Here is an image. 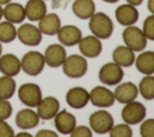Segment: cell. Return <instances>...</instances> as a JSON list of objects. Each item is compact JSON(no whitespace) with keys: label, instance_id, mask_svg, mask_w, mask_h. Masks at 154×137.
<instances>
[{"label":"cell","instance_id":"cell-38","mask_svg":"<svg viewBox=\"0 0 154 137\" xmlns=\"http://www.w3.org/2000/svg\"><path fill=\"white\" fill-rule=\"evenodd\" d=\"M126 2L130 5H134V6H138L143 2V0H126Z\"/></svg>","mask_w":154,"mask_h":137},{"label":"cell","instance_id":"cell-1","mask_svg":"<svg viewBox=\"0 0 154 137\" xmlns=\"http://www.w3.org/2000/svg\"><path fill=\"white\" fill-rule=\"evenodd\" d=\"M89 29L100 40L109 38L113 34V22L103 12H94L89 18Z\"/></svg>","mask_w":154,"mask_h":137},{"label":"cell","instance_id":"cell-26","mask_svg":"<svg viewBox=\"0 0 154 137\" xmlns=\"http://www.w3.org/2000/svg\"><path fill=\"white\" fill-rule=\"evenodd\" d=\"M72 12L79 19H89L95 12V2L94 0H75Z\"/></svg>","mask_w":154,"mask_h":137},{"label":"cell","instance_id":"cell-34","mask_svg":"<svg viewBox=\"0 0 154 137\" xmlns=\"http://www.w3.org/2000/svg\"><path fill=\"white\" fill-rule=\"evenodd\" d=\"M12 115V106L8 102V100H1L0 99V119L7 120Z\"/></svg>","mask_w":154,"mask_h":137},{"label":"cell","instance_id":"cell-19","mask_svg":"<svg viewBox=\"0 0 154 137\" xmlns=\"http://www.w3.org/2000/svg\"><path fill=\"white\" fill-rule=\"evenodd\" d=\"M40 123V118L35 111L30 107L20 109L16 115V125L20 130H31L35 129Z\"/></svg>","mask_w":154,"mask_h":137},{"label":"cell","instance_id":"cell-21","mask_svg":"<svg viewBox=\"0 0 154 137\" xmlns=\"http://www.w3.org/2000/svg\"><path fill=\"white\" fill-rule=\"evenodd\" d=\"M38 22V30L42 32V35L53 36L58 32V30L61 26V22L58 14L55 13H46Z\"/></svg>","mask_w":154,"mask_h":137},{"label":"cell","instance_id":"cell-22","mask_svg":"<svg viewBox=\"0 0 154 137\" xmlns=\"http://www.w3.org/2000/svg\"><path fill=\"white\" fill-rule=\"evenodd\" d=\"M2 17L7 20L11 22L13 24H19L23 23V20L25 19V11H24V6L18 4V2H12L10 1L8 4L5 5V7L2 8Z\"/></svg>","mask_w":154,"mask_h":137},{"label":"cell","instance_id":"cell-39","mask_svg":"<svg viewBox=\"0 0 154 137\" xmlns=\"http://www.w3.org/2000/svg\"><path fill=\"white\" fill-rule=\"evenodd\" d=\"M16 137H32V136H31V133H29V132H25V130H24L23 132H19V133H17V135H16Z\"/></svg>","mask_w":154,"mask_h":137},{"label":"cell","instance_id":"cell-20","mask_svg":"<svg viewBox=\"0 0 154 137\" xmlns=\"http://www.w3.org/2000/svg\"><path fill=\"white\" fill-rule=\"evenodd\" d=\"M20 60L12 53L0 55V72L6 76L14 77L20 72Z\"/></svg>","mask_w":154,"mask_h":137},{"label":"cell","instance_id":"cell-15","mask_svg":"<svg viewBox=\"0 0 154 137\" xmlns=\"http://www.w3.org/2000/svg\"><path fill=\"white\" fill-rule=\"evenodd\" d=\"M66 49L63 44H58V43H52L49 44L43 54L45 58V62L46 65H48L49 67H59L61 66L63 61L66 58Z\"/></svg>","mask_w":154,"mask_h":137},{"label":"cell","instance_id":"cell-4","mask_svg":"<svg viewBox=\"0 0 154 137\" xmlns=\"http://www.w3.org/2000/svg\"><path fill=\"white\" fill-rule=\"evenodd\" d=\"M45 58L37 50L26 52L20 59V68L29 76H38L45 68Z\"/></svg>","mask_w":154,"mask_h":137},{"label":"cell","instance_id":"cell-32","mask_svg":"<svg viewBox=\"0 0 154 137\" xmlns=\"http://www.w3.org/2000/svg\"><path fill=\"white\" fill-rule=\"evenodd\" d=\"M140 133L142 137H154V119H143L141 121Z\"/></svg>","mask_w":154,"mask_h":137},{"label":"cell","instance_id":"cell-28","mask_svg":"<svg viewBox=\"0 0 154 137\" xmlns=\"http://www.w3.org/2000/svg\"><path fill=\"white\" fill-rule=\"evenodd\" d=\"M16 93V82L11 76H1L0 77V99L8 100Z\"/></svg>","mask_w":154,"mask_h":137},{"label":"cell","instance_id":"cell-23","mask_svg":"<svg viewBox=\"0 0 154 137\" xmlns=\"http://www.w3.org/2000/svg\"><path fill=\"white\" fill-rule=\"evenodd\" d=\"M24 11L25 18L31 22H37L47 13V6L45 0H28L24 6Z\"/></svg>","mask_w":154,"mask_h":137},{"label":"cell","instance_id":"cell-41","mask_svg":"<svg viewBox=\"0 0 154 137\" xmlns=\"http://www.w3.org/2000/svg\"><path fill=\"white\" fill-rule=\"evenodd\" d=\"M10 1H12V0H0V5L2 6V5H6V4H8Z\"/></svg>","mask_w":154,"mask_h":137},{"label":"cell","instance_id":"cell-10","mask_svg":"<svg viewBox=\"0 0 154 137\" xmlns=\"http://www.w3.org/2000/svg\"><path fill=\"white\" fill-rule=\"evenodd\" d=\"M17 38L24 46H37L42 41V32L36 25L25 23L17 29Z\"/></svg>","mask_w":154,"mask_h":137},{"label":"cell","instance_id":"cell-17","mask_svg":"<svg viewBox=\"0 0 154 137\" xmlns=\"http://www.w3.org/2000/svg\"><path fill=\"white\" fill-rule=\"evenodd\" d=\"M66 102L71 108L81 109L89 102V91L83 87H73L66 93Z\"/></svg>","mask_w":154,"mask_h":137},{"label":"cell","instance_id":"cell-25","mask_svg":"<svg viewBox=\"0 0 154 137\" xmlns=\"http://www.w3.org/2000/svg\"><path fill=\"white\" fill-rule=\"evenodd\" d=\"M138 72L143 75H153L154 73V52L152 50H142L135 58L134 61Z\"/></svg>","mask_w":154,"mask_h":137},{"label":"cell","instance_id":"cell-14","mask_svg":"<svg viewBox=\"0 0 154 137\" xmlns=\"http://www.w3.org/2000/svg\"><path fill=\"white\" fill-rule=\"evenodd\" d=\"M54 126L57 129V131L61 135H70L71 131L75 129V126L77 125V120H76V117L67 112L66 109H63V111H59L55 115H54Z\"/></svg>","mask_w":154,"mask_h":137},{"label":"cell","instance_id":"cell-33","mask_svg":"<svg viewBox=\"0 0 154 137\" xmlns=\"http://www.w3.org/2000/svg\"><path fill=\"white\" fill-rule=\"evenodd\" d=\"M71 137H91L93 136V131L89 126L85 125H76L75 129L71 131L70 133Z\"/></svg>","mask_w":154,"mask_h":137},{"label":"cell","instance_id":"cell-12","mask_svg":"<svg viewBox=\"0 0 154 137\" xmlns=\"http://www.w3.org/2000/svg\"><path fill=\"white\" fill-rule=\"evenodd\" d=\"M37 115L42 120H51L54 118V115L59 112L60 109V103L59 100L54 96H47L42 97L38 105L36 106Z\"/></svg>","mask_w":154,"mask_h":137},{"label":"cell","instance_id":"cell-36","mask_svg":"<svg viewBox=\"0 0 154 137\" xmlns=\"http://www.w3.org/2000/svg\"><path fill=\"white\" fill-rule=\"evenodd\" d=\"M36 137H58V133L52 131V130H40L37 133H36Z\"/></svg>","mask_w":154,"mask_h":137},{"label":"cell","instance_id":"cell-3","mask_svg":"<svg viewBox=\"0 0 154 137\" xmlns=\"http://www.w3.org/2000/svg\"><path fill=\"white\" fill-rule=\"evenodd\" d=\"M122 35L124 44L134 52H142L147 46V37L142 32V29L137 28L135 24L125 26Z\"/></svg>","mask_w":154,"mask_h":137},{"label":"cell","instance_id":"cell-37","mask_svg":"<svg viewBox=\"0 0 154 137\" xmlns=\"http://www.w3.org/2000/svg\"><path fill=\"white\" fill-rule=\"evenodd\" d=\"M148 10H149V12L153 14L154 13V0H148Z\"/></svg>","mask_w":154,"mask_h":137},{"label":"cell","instance_id":"cell-8","mask_svg":"<svg viewBox=\"0 0 154 137\" xmlns=\"http://www.w3.org/2000/svg\"><path fill=\"white\" fill-rule=\"evenodd\" d=\"M124 77L123 67L116 64L114 61L107 62L103 66H101L99 71V79L105 85H117L122 82Z\"/></svg>","mask_w":154,"mask_h":137},{"label":"cell","instance_id":"cell-9","mask_svg":"<svg viewBox=\"0 0 154 137\" xmlns=\"http://www.w3.org/2000/svg\"><path fill=\"white\" fill-rule=\"evenodd\" d=\"M89 102H91V105H94L95 107L107 108L111 107L116 102V100L113 91H111L105 85H97L89 91Z\"/></svg>","mask_w":154,"mask_h":137},{"label":"cell","instance_id":"cell-29","mask_svg":"<svg viewBox=\"0 0 154 137\" xmlns=\"http://www.w3.org/2000/svg\"><path fill=\"white\" fill-rule=\"evenodd\" d=\"M17 37V29L11 22H0V42L10 43Z\"/></svg>","mask_w":154,"mask_h":137},{"label":"cell","instance_id":"cell-31","mask_svg":"<svg viewBox=\"0 0 154 137\" xmlns=\"http://www.w3.org/2000/svg\"><path fill=\"white\" fill-rule=\"evenodd\" d=\"M142 32L144 34L147 40H150V41L154 40V16L153 14L148 16L144 19L143 26H142Z\"/></svg>","mask_w":154,"mask_h":137},{"label":"cell","instance_id":"cell-7","mask_svg":"<svg viewBox=\"0 0 154 137\" xmlns=\"http://www.w3.org/2000/svg\"><path fill=\"white\" fill-rule=\"evenodd\" d=\"M18 97L26 107L34 108L42 99L41 88L35 83H24L18 89Z\"/></svg>","mask_w":154,"mask_h":137},{"label":"cell","instance_id":"cell-13","mask_svg":"<svg viewBox=\"0 0 154 137\" xmlns=\"http://www.w3.org/2000/svg\"><path fill=\"white\" fill-rule=\"evenodd\" d=\"M55 35L58 36V41L60 42V44H63L64 47H72L79 42L82 37V31L76 25L67 24L60 26Z\"/></svg>","mask_w":154,"mask_h":137},{"label":"cell","instance_id":"cell-2","mask_svg":"<svg viewBox=\"0 0 154 137\" xmlns=\"http://www.w3.org/2000/svg\"><path fill=\"white\" fill-rule=\"evenodd\" d=\"M61 67L65 76L70 78H81L88 71V61L87 58L82 54H71L66 55L65 60L61 64Z\"/></svg>","mask_w":154,"mask_h":137},{"label":"cell","instance_id":"cell-30","mask_svg":"<svg viewBox=\"0 0 154 137\" xmlns=\"http://www.w3.org/2000/svg\"><path fill=\"white\" fill-rule=\"evenodd\" d=\"M111 137H131L132 136V130L130 127L129 124L126 123H122V124H117L111 127V130L108 131Z\"/></svg>","mask_w":154,"mask_h":137},{"label":"cell","instance_id":"cell-24","mask_svg":"<svg viewBox=\"0 0 154 137\" xmlns=\"http://www.w3.org/2000/svg\"><path fill=\"white\" fill-rule=\"evenodd\" d=\"M112 59L122 67H130L135 61V52L125 44L118 46L112 52Z\"/></svg>","mask_w":154,"mask_h":137},{"label":"cell","instance_id":"cell-35","mask_svg":"<svg viewBox=\"0 0 154 137\" xmlns=\"http://www.w3.org/2000/svg\"><path fill=\"white\" fill-rule=\"evenodd\" d=\"M14 131L5 120L0 119V137H13Z\"/></svg>","mask_w":154,"mask_h":137},{"label":"cell","instance_id":"cell-16","mask_svg":"<svg viewBox=\"0 0 154 137\" xmlns=\"http://www.w3.org/2000/svg\"><path fill=\"white\" fill-rule=\"evenodd\" d=\"M114 16H116L117 22L124 26L134 25L138 20V11L136 6L130 5V4H123L118 6L114 11Z\"/></svg>","mask_w":154,"mask_h":137},{"label":"cell","instance_id":"cell-6","mask_svg":"<svg viewBox=\"0 0 154 137\" xmlns=\"http://www.w3.org/2000/svg\"><path fill=\"white\" fill-rule=\"evenodd\" d=\"M114 120L109 112L105 109L96 111L89 117V127L97 135H106L113 126Z\"/></svg>","mask_w":154,"mask_h":137},{"label":"cell","instance_id":"cell-11","mask_svg":"<svg viewBox=\"0 0 154 137\" xmlns=\"http://www.w3.org/2000/svg\"><path fill=\"white\" fill-rule=\"evenodd\" d=\"M77 44H78L81 54L85 58H96L102 52L101 40L94 35H88L85 37L82 36Z\"/></svg>","mask_w":154,"mask_h":137},{"label":"cell","instance_id":"cell-5","mask_svg":"<svg viewBox=\"0 0 154 137\" xmlns=\"http://www.w3.org/2000/svg\"><path fill=\"white\" fill-rule=\"evenodd\" d=\"M146 115H147V108L144 107L143 103L136 100L124 103V107L122 109V119L124 123L129 125L140 124L143 119H146Z\"/></svg>","mask_w":154,"mask_h":137},{"label":"cell","instance_id":"cell-42","mask_svg":"<svg viewBox=\"0 0 154 137\" xmlns=\"http://www.w3.org/2000/svg\"><path fill=\"white\" fill-rule=\"evenodd\" d=\"M1 18H2V6L0 5V20H1Z\"/></svg>","mask_w":154,"mask_h":137},{"label":"cell","instance_id":"cell-27","mask_svg":"<svg viewBox=\"0 0 154 137\" xmlns=\"http://www.w3.org/2000/svg\"><path fill=\"white\" fill-rule=\"evenodd\" d=\"M137 89L144 100H148V101L153 100L154 99V77H153V75H144V77L140 81Z\"/></svg>","mask_w":154,"mask_h":137},{"label":"cell","instance_id":"cell-40","mask_svg":"<svg viewBox=\"0 0 154 137\" xmlns=\"http://www.w3.org/2000/svg\"><path fill=\"white\" fill-rule=\"evenodd\" d=\"M102 1H105L107 4H114V2H118L119 0H102Z\"/></svg>","mask_w":154,"mask_h":137},{"label":"cell","instance_id":"cell-43","mask_svg":"<svg viewBox=\"0 0 154 137\" xmlns=\"http://www.w3.org/2000/svg\"><path fill=\"white\" fill-rule=\"evenodd\" d=\"M1 53H2V46H1V42H0V55H1Z\"/></svg>","mask_w":154,"mask_h":137},{"label":"cell","instance_id":"cell-18","mask_svg":"<svg viewBox=\"0 0 154 137\" xmlns=\"http://www.w3.org/2000/svg\"><path fill=\"white\" fill-rule=\"evenodd\" d=\"M114 100L119 103H126L130 101L136 100L138 95V89L132 82H125V83H118L116 90L113 91Z\"/></svg>","mask_w":154,"mask_h":137},{"label":"cell","instance_id":"cell-44","mask_svg":"<svg viewBox=\"0 0 154 137\" xmlns=\"http://www.w3.org/2000/svg\"><path fill=\"white\" fill-rule=\"evenodd\" d=\"M45 1H46V0H45Z\"/></svg>","mask_w":154,"mask_h":137}]
</instances>
